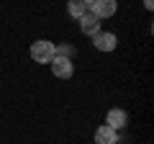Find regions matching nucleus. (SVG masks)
Instances as JSON below:
<instances>
[{
    "label": "nucleus",
    "mask_w": 154,
    "mask_h": 144,
    "mask_svg": "<svg viewBox=\"0 0 154 144\" xmlns=\"http://www.w3.org/2000/svg\"><path fill=\"white\" fill-rule=\"evenodd\" d=\"M49 64H51L54 77H59V80H69L72 75H75V64H72V59H67V57H57L54 54V59H51Z\"/></svg>",
    "instance_id": "2"
},
{
    "label": "nucleus",
    "mask_w": 154,
    "mask_h": 144,
    "mask_svg": "<svg viewBox=\"0 0 154 144\" xmlns=\"http://www.w3.org/2000/svg\"><path fill=\"white\" fill-rule=\"evenodd\" d=\"M93 3H95V0H82V5L88 8V11H90V8H93Z\"/></svg>",
    "instance_id": "11"
},
{
    "label": "nucleus",
    "mask_w": 154,
    "mask_h": 144,
    "mask_svg": "<svg viewBox=\"0 0 154 144\" xmlns=\"http://www.w3.org/2000/svg\"><path fill=\"white\" fill-rule=\"evenodd\" d=\"M105 124H108L110 129H116V131H121V129L128 124V113L123 111V108H110L108 116H105Z\"/></svg>",
    "instance_id": "5"
},
{
    "label": "nucleus",
    "mask_w": 154,
    "mask_h": 144,
    "mask_svg": "<svg viewBox=\"0 0 154 144\" xmlns=\"http://www.w3.org/2000/svg\"><path fill=\"white\" fill-rule=\"evenodd\" d=\"M93 46L98 52H113L116 46H118V36L110 33V31H98L93 36Z\"/></svg>",
    "instance_id": "4"
},
{
    "label": "nucleus",
    "mask_w": 154,
    "mask_h": 144,
    "mask_svg": "<svg viewBox=\"0 0 154 144\" xmlns=\"http://www.w3.org/2000/svg\"><path fill=\"white\" fill-rule=\"evenodd\" d=\"M80 31H82L85 36H95V33L100 31V21H98V18H95L93 13L88 11L82 18H80Z\"/></svg>",
    "instance_id": "7"
},
{
    "label": "nucleus",
    "mask_w": 154,
    "mask_h": 144,
    "mask_svg": "<svg viewBox=\"0 0 154 144\" xmlns=\"http://www.w3.org/2000/svg\"><path fill=\"white\" fill-rule=\"evenodd\" d=\"M54 54H57V57H67V59H72L75 49H72L69 44H59V46H54Z\"/></svg>",
    "instance_id": "9"
},
{
    "label": "nucleus",
    "mask_w": 154,
    "mask_h": 144,
    "mask_svg": "<svg viewBox=\"0 0 154 144\" xmlns=\"http://www.w3.org/2000/svg\"><path fill=\"white\" fill-rule=\"evenodd\" d=\"M31 59L36 62V64H49L51 59H54V44L46 39H38L31 44Z\"/></svg>",
    "instance_id": "1"
},
{
    "label": "nucleus",
    "mask_w": 154,
    "mask_h": 144,
    "mask_svg": "<svg viewBox=\"0 0 154 144\" xmlns=\"http://www.w3.org/2000/svg\"><path fill=\"white\" fill-rule=\"evenodd\" d=\"M144 8H146V11H152V8H154V0H144Z\"/></svg>",
    "instance_id": "10"
},
{
    "label": "nucleus",
    "mask_w": 154,
    "mask_h": 144,
    "mask_svg": "<svg viewBox=\"0 0 154 144\" xmlns=\"http://www.w3.org/2000/svg\"><path fill=\"white\" fill-rule=\"evenodd\" d=\"M95 144H118V131L116 129H110L108 124H103V126L95 129Z\"/></svg>",
    "instance_id": "6"
},
{
    "label": "nucleus",
    "mask_w": 154,
    "mask_h": 144,
    "mask_svg": "<svg viewBox=\"0 0 154 144\" xmlns=\"http://www.w3.org/2000/svg\"><path fill=\"white\" fill-rule=\"evenodd\" d=\"M67 13H69L75 21H80V18L88 13V8L82 5V0H67Z\"/></svg>",
    "instance_id": "8"
},
{
    "label": "nucleus",
    "mask_w": 154,
    "mask_h": 144,
    "mask_svg": "<svg viewBox=\"0 0 154 144\" xmlns=\"http://www.w3.org/2000/svg\"><path fill=\"white\" fill-rule=\"evenodd\" d=\"M116 11H118V0H95L93 8H90V13H93L98 21L116 16Z\"/></svg>",
    "instance_id": "3"
}]
</instances>
